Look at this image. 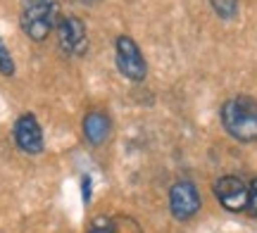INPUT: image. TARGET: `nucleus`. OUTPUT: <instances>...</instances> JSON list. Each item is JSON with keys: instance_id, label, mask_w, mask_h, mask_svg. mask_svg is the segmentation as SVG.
<instances>
[{"instance_id": "nucleus-1", "label": "nucleus", "mask_w": 257, "mask_h": 233, "mask_svg": "<svg viewBox=\"0 0 257 233\" xmlns=\"http://www.w3.org/2000/svg\"><path fill=\"white\" fill-rule=\"evenodd\" d=\"M221 124L240 143L257 140V103L248 95L231 98L221 107Z\"/></svg>"}, {"instance_id": "nucleus-2", "label": "nucleus", "mask_w": 257, "mask_h": 233, "mask_svg": "<svg viewBox=\"0 0 257 233\" xmlns=\"http://www.w3.org/2000/svg\"><path fill=\"white\" fill-rule=\"evenodd\" d=\"M60 8L55 0H24L22 5V29L31 41H46L53 27L60 24Z\"/></svg>"}, {"instance_id": "nucleus-3", "label": "nucleus", "mask_w": 257, "mask_h": 233, "mask_svg": "<svg viewBox=\"0 0 257 233\" xmlns=\"http://www.w3.org/2000/svg\"><path fill=\"white\" fill-rule=\"evenodd\" d=\"M214 195L229 212H248L250 188L238 176H219L214 181Z\"/></svg>"}, {"instance_id": "nucleus-4", "label": "nucleus", "mask_w": 257, "mask_h": 233, "mask_svg": "<svg viewBox=\"0 0 257 233\" xmlns=\"http://www.w3.org/2000/svg\"><path fill=\"white\" fill-rule=\"evenodd\" d=\"M169 209H172L174 219H179V221H186V219L195 216L198 209H200V193H198V188L193 186L191 181L174 183L172 190H169Z\"/></svg>"}, {"instance_id": "nucleus-5", "label": "nucleus", "mask_w": 257, "mask_h": 233, "mask_svg": "<svg viewBox=\"0 0 257 233\" xmlns=\"http://www.w3.org/2000/svg\"><path fill=\"white\" fill-rule=\"evenodd\" d=\"M117 67L131 81H143L146 79V60L141 55L138 46L128 36L117 38Z\"/></svg>"}, {"instance_id": "nucleus-6", "label": "nucleus", "mask_w": 257, "mask_h": 233, "mask_svg": "<svg viewBox=\"0 0 257 233\" xmlns=\"http://www.w3.org/2000/svg\"><path fill=\"white\" fill-rule=\"evenodd\" d=\"M15 143L19 150H24L29 155H36L43 150V131L38 126L34 114H22L15 124Z\"/></svg>"}, {"instance_id": "nucleus-7", "label": "nucleus", "mask_w": 257, "mask_h": 233, "mask_svg": "<svg viewBox=\"0 0 257 233\" xmlns=\"http://www.w3.org/2000/svg\"><path fill=\"white\" fill-rule=\"evenodd\" d=\"M57 36H60V46L69 53H83L86 46V27L79 17H64L57 24Z\"/></svg>"}, {"instance_id": "nucleus-8", "label": "nucleus", "mask_w": 257, "mask_h": 233, "mask_svg": "<svg viewBox=\"0 0 257 233\" xmlns=\"http://www.w3.org/2000/svg\"><path fill=\"white\" fill-rule=\"evenodd\" d=\"M83 133H86L88 143L100 145V143H105L107 133H110V119H107L102 112L86 114V119H83Z\"/></svg>"}, {"instance_id": "nucleus-9", "label": "nucleus", "mask_w": 257, "mask_h": 233, "mask_svg": "<svg viewBox=\"0 0 257 233\" xmlns=\"http://www.w3.org/2000/svg\"><path fill=\"white\" fill-rule=\"evenodd\" d=\"M210 3H212V10L221 19L236 17V12H238V0H210Z\"/></svg>"}, {"instance_id": "nucleus-10", "label": "nucleus", "mask_w": 257, "mask_h": 233, "mask_svg": "<svg viewBox=\"0 0 257 233\" xmlns=\"http://www.w3.org/2000/svg\"><path fill=\"white\" fill-rule=\"evenodd\" d=\"M0 74H5V76L15 74V60L10 55L8 46L3 43V38H0Z\"/></svg>"}, {"instance_id": "nucleus-11", "label": "nucleus", "mask_w": 257, "mask_h": 233, "mask_svg": "<svg viewBox=\"0 0 257 233\" xmlns=\"http://www.w3.org/2000/svg\"><path fill=\"white\" fill-rule=\"evenodd\" d=\"M250 200H248V214L255 216L257 219V178H252V183H250Z\"/></svg>"}, {"instance_id": "nucleus-12", "label": "nucleus", "mask_w": 257, "mask_h": 233, "mask_svg": "<svg viewBox=\"0 0 257 233\" xmlns=\"http://www.w3.org/2000/svg\"><path fill=\"white\" fill-rule=\"evenodd\" d=\"M88 233H112V224L107 219H95L93 226L88 228Z\"/></svg>"}, {"instance_id": "nucleus-13", "label": "nucleus", "mask_w": 257, "mask_h": 233, "mask_svg": "<svg viewBox=\"0 0 257 233\" xmlns=\"http://www.w3.org/2000/svg\"><path fill=\"white\" fill-rule=\"evenodd\" d=\"M81 193H83V202H91V193H93L91 176H83V181H81Z\"/></svg>"}]
</instances>
